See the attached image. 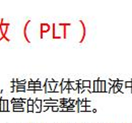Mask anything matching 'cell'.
<instances>
[{"label": "cell", "mask_w": 132, "mask_h": 123, "mask_svg": "<svg viewBox=\"0 0 132 123\" xmlns=\"http://www.w3.org/2000/svg\"><path fill=\"white\" fill-rule=\"evenodd\" d=\"M8 104H9V101L3 100V98H1V112L8 111Z\"/></svg>", "instance_id": "4"}, {"label": "cell", "mask_w": 132, "mask_h": 123, "mask_svg": "<svg viewBox=\"0 0 132 123\" xmlns=\"http://www.w3.org/2000/svg\"><path fill=\"white\" fill-rule=\"evenodd\" d=\"M34 104H35V100H33V99H28L27 105H28V106H33Z\"/></svg>", "instance_id": "16"}, {"label": "cell", "mask_w": 132, "mask_h": 123, "mask_svg": "<svg viewBox=\"0 0 132 123\" xmlns=\"http://www.w3.org/2000/svg\"><path fill=\"white\" fill-rule=\"evenodd\" d=\"M42 103H43V100H40V99H36L35 100V104L34 105L40 110V112H41V109H42Z\"/></svg>", "instance_id": "9"}, {"label": "cell", "mask_w": 132, "mask_h": 123, "mask_svg": "<svg viewBox=\"0 0 132 123\" xmlns=\"http://www.w3.org/2000/svg\"><path fill=\"white\" fill-rule=\"evenodd\" d=\"M90 84H92V80H89V79H86V80H84L83 79V88H85V89H88L89 87H90Z\"/></svg>", "instance_id": "11"}, {"label": "cell", "mask_w": 132, "mask_h": 123, "mask_svg": "<svg viewBox=\"0 0 132 123\" xmlns=\"http://www.w3.org/2000/svg\"><path fill=\"white\" fill-rule=\"evenodd\" d=\"M30 22H31V20H28V21L26 22L24 27H23V36H24V39H26V41H27L28 43H31V41H30V39H29V37H28V26L30 24Z\"/></svg>", "instance_id": "6"}, {"label": "cell", "mask_w": 132, "mask_h": 123, "mask_svg": "<svg viewBox=\"0 0 132 123\" xmlns=\"http://www.w3.org/2000/svg\"><path fill=\"white\" fill-rule=\"evenodd\" d=\"M70 81V79H62V81H61V88H62V93L64 92L67 88V85H68V83Z\"/></svg>", "instance_id": "8"}, {"label": "cell", "mask_w": 132, "mask_h": 123, "mask_svg": "<svg viewBox=\"0 0 132 123\" xmlns=\"http://www.w3.org/2000/svg\"><path fill=\"white\" fill-rule=\"evenodd\" d=\"M79 22H80V24L82 27V36H81V39H80L79 43H83V41L85 39V35H86V28H85V24H84V22L82 20H79Z\"/></svg>", "instance_id": "7"}, {"label": "cell", "mask_w": 132, "mask_h": 123, "mask_svg": "<svg viewBox=\"0 0 132 123\" xmlns=\"http://www.w3.org/2000/svg\"><path fill=\"white\" fill-rule=\"evenodd\" d=\"M125 88H132V79H130L129 81H125Z\"/></svg>", "instance_id": "14"}, {"label": "cell", "mask_w": 132, "mask_h": 123, "mask_svg": "<svg viewBox=\"0 0 132 123\" xmlns=\"http://www.w3.org/2000/svg\"><path fill=\"white\" fill-rule=\"evenodd\" d=\"M27 110H28V112H34V105L33 106L27 105Z\"/></svg>", "instance_id": "18"}, {"label": "cell", "mask_w": 132, "mask_h": 123, "mask_svg": "<svg viewBox=\"0 0 132 123\" xmlns=\"http://www.w3.org/2000/svg\"><path fill=\"white\" fill-rule=\"evenodd\" d=\"M45 93H52V89L50 88V84L46 80V84H45Z\"/></svg>", "instance_id": "13"}, {"label": "cell", "mask_w": 132, "mask_h": 123, "mask_svg": "<svg viewBox=\"0 0 132 123\" xmlns=\"http://www.w3.org/2000/svg\"><path fill=\"white\" fill-rule=\"evenodd\" d=\"M124 84H125V83L122 81V80H117V81H116V85L113 87V92H112V93L117 94V93L121 92V89L123 88V85H124Z\"/></svg>", "instance_id": "3"}, {"label": "cell", "mask_w": 132, "mask_h": 123, "mask_svg": "<svg viewBox=\"0 0 132 123\" xmlns=\"http://www.w3.org/2000/svg\"><path fill=\"white\" fill-rule=\"evenodd\" d=\"M82 111H86V107H81V106H79V112H82Z\"/></svg>", "instance_id": "19"}, {"label": "cell", "mask_w": 132, "mask_h": 123, "mask_svg": "<svg viewBox=\"0 0 132 123\" xmlns=\"http://www.w3.org/2000/svg\"><path fill=\"white\" fill-rule=\"evenodd\" d=\"M94 93H99V79H94Z\"/></svg>", "instance_id": "10"}, {"label": "cell", "mask_w": 132, "mask_h": 123, "mask_svg": "<svg viewBox=\"0 0 132 123\" xmlns=\"http://www.w3.org/2000/svg\"><path fill=\"white\" fill-rule=\"evenodd\" d=\"M59 107L60 106H53V107H51L52 112H59Z\"/></svg>", "instance_id": "15"}, {"label": "cell", "mask_w": 132, "mask_h": 123, "mask_svg": "<svg viewBox=\"0 0 132 123\" xmlns=\"http://www.w3.org/2000/svg\"><path fill=\"white\" fill-rule=\"evenodd\" d=\"M10 26V23L9 22H6V23H2L1 26H0V32H1V34L3 35V37L6 39V41L7 42H9V39L6 37V33H7V29H8V27Z\"/></svg>", "instance_id": "2"}, {"label": "cell", "mask_w": 132, "mask_h": 123, "mask_svg": "<svg viewBox=\"0 0 132 123\" xmlns=\"http://www.w3.org/2000/svg\"><path fill=\"white\" fill-rule=\"evenodd\" d=\"M0 112H1V98H0Z\"/></svg>", "instance_id": "20"}, {"label": "cell", "mask_w": 132, "mask_h": 123, "mask_svg": "<svg viewBox=\"0 0 132 123\" xmlns=\"http://www.w3.org/2000/svg\"><path fill=\"white\" fill-rule=\"evenodd\" d=\"M40 37H41V39H43V35L45 34V33H48L50 31V29H51V27H50L49 23H46V22H42L41 24H40Z\"/></svg>", "instance_id": "1"}, {"label": "cell", "mask_w": 132, "mask_h": 123, "mask_svg": "<svg viewBox=\"0 0 132 123\" xmlns=\"http://www.w3.org/2000/svg\"><path fill=\"white\" fill-rule=\"evenodd\" d=\"M49 109H51V108H50V107H48V106H42L41 112H46V111H48Z\"/></svg>", "instance_id": "17"}, {"label": "cell", "mask_w": 132, "mask_h": 123, "mask_svg": "<svg viewBox=\"0 0 132 123\" xmlns=\"http://www.w3.org/2000/svg\"><path fill=\"white\" fill-rule=\"evenodd\" d=\"M99 79V93H106V80Z\"/></svg>", "instance_id": "5"}, {"label": "cell", "mask_w": 132, "mask_h": 123, "mask_svg": "<svg viewBox=\"0 0 132 123\" xmlns=\"http://www.w3.org/2000/svg\"><path fill=\"white\" fill-rule=\"evenodd\" d=\"M61 81H62V79L60 80V81H58V85H57V87L55 88V92L54 93H62V88H61Z\"/></svg>", "instance_id": "12"}]
</instances>
